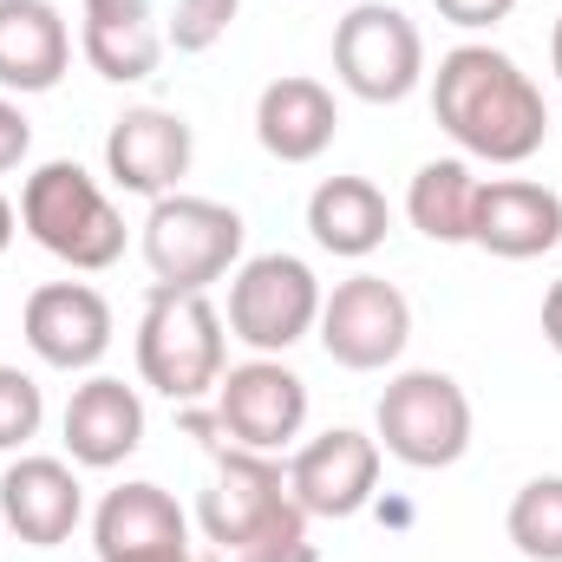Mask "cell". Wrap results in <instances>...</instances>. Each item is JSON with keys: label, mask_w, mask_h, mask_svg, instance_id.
Returning <instances> with one entry per match:
<instances>
[{"label": "cell", "mask_w": 562, "mask_h": 562, "mask_svg": "<svg viewBox=\"0 0 562 562\" xmlns=\"http://www.w3.org/2000/svg\"><path fill=\"white\" fill-rule=\"evenodd\" d=\"M431 119L464 157L530 164L550 138V105L537 79L497 46H451L431 72Z\"/></svg>", "instance_id": "1"}, {"label": "cell", "mask_w": 562, "mask_h": 562, "mask_svg": "<svg viewBox=\"0 0 562 562\" xmlns=\"http://www.w3.org/2000/svg\"><path fill=\"white\" fill-rule=\"evenodd\" d=\"M216 445V477L196 504V524H203V543L216 562H314L307 543V510L294 504L288 491V471H281L269 451H243V445Z\"/></svg>", "instance_id": "2"}, {"label": "cell", "mask_w": 562, "mask_h": 562, "mask_svg": "<svg viewBox=\"0 0 562 562\" xmlns=\"http://www.w3.org/2000/svg\"><path fill=\"white\" fill-rule=\"evenodd\" d=\"M229 321L216 314L210 294L190 288H157L144 301L138 321V373L150 393H164L170 406H196L216 393V380L229 373Z\"/></svg>", "instance_id": "3"}, {"label": "cell", "mask_w": 562, "mask_h": 562, "mask_svg": "<svg viewBox=\"0 0 562 562\" xmlns=\"http://www.w3.org/2000/svg\"><path fill=\"white\" fill-rule=\"evenodd\" d=\"M20 229L79 276H99L125 256V216L112 210L99 177L72 157H53L20 183Z\"/></svg>", "instance_id": "4"}, {"label": "cell", "mask_w": 562, "mask_h": 562, "mask_svg": "<svg viewBox=\"0 0 562 562\" xmlns=\"http://www.w3.org/2000/svg\"><path fill=\"white\" fill-rule=\"evenodd\" d=\"M243 216L216 196H157L144 216V269L157 276V288H190L203 294L210 281H223L243 262Z\"/></svg>", "instance_id": "5"}, {"label": "cell", "mask_w": 562, "mask_h": 562, "mask_svg": "<svg viewBox=\"0 0 562 562\" xmlns=\"http://www.w3.org/2000/svg\"><path fill=\"white\" fill-rule=\"evenodd\" d=\"M380 451L413 464V471H445L471 451V400L451 373L413 367L380 393Z\"/></svg>", "instance_id": "6"}, {"label": "cell", "mask_w": 562, "mask_h": 562, "mask_svg": "<svg viewBox=\"0 0 562 562\" xmlns=\"http://www.w3.org/2000/svg\"><path fill=\"white\" fill-rule=\"evenodd\" d=\"M334 72L353 99L367 105H400L413 99L425 79V40L419 26L386 7V0H360L340 26H334Z\"/></svg>", "instance_id": "7"}, {"label": "cell", "mask_w": 562, "mask_h": 562, "mask_svg": "<svg viewBox=\"0 0 562 562\" xmlns=\"http://www.w3.org/2000/svg\"><path fill=\"white\" fill-rule=\"evenodd\" d=\"M229 340L256 353H288L321 321V281L301 256H249L229 276Z\"/></svg>", "instance_id": "8"}, {"label": "cell", "mask_w": 562, "mask_h": 562, "mask_svg": "<svg viewBox=\"0 0 562 562\" xmlns=\"http://www.w3.org/2000/svg\"><path fill=\"white\" fill-rule=\"evenodd\" d=\"M321 347L347 373H380L406 353L413 340V301L386 276H347L334 294H321Z\"/></svg>", "instance_id": "9"}, {"label": "cell", "mask_w": 562, "mask_h": 562, "mask_svg": "<svg viewBox=\"0 0 562 562\" xmlns=\"http://www.w3.org/2000/svg\"><path fill=\"white\" fill-rule=\"evenodd\" d=\"M210 425L229 445L276 458V451H288L301 438V425H307V380L294 367H281L276 353L243 360V367H229L216 380V413H210Z\"/></svg>", "instance_id": "10"}, {"label": "cell", "mask_w": 562, "mask_h": 562, "mask_svg": "<svg viewBox=\"0 0 562 562\" xmlns=\"http://www.w3.org/2000/svg\"><path fill=\"white\" fill-rule=\"evenodd\" d=\"M20 334H26L33 360H46L59 373H86L112 353V301L92 281H46L26 294Z\"/></svg>", "instance_id": "11"}, {"label": "cell", "mask_w": 562, "mask_h": 562, "mask_svg": "<svg viewBox=\"0 0 562 562\" xmlns=\"http://www.w3.org/2000/svg\"><path fill=\"white\" fill-rule=\"evenodd\" d=\"M380 438L353 431V425H334L321 438H307L288 464V491L307 517H360L380 491Z\"/></svg>", "instance_id": "12"}, {"label": "cell", "mask_w": 562, "mask_h": 562, "mask_svg": "<svg viewBox=\"0 0 562 562\" xmlns=\"http://www.w3.org/2000/svg\"><path fill=\"white\" fill-rule=\"evenodd\" d=\"M471 243L497 262H537L562 243V196L530 177H491L477 183Z\"/></svg>", "instance_id": "13"}, {"label": "cell", "mask_w": 562, "mask_h": 562, "mask_svg": "<svg viewBox=\"0 0 562 562\" xmlns=\"http://www.w3.org/2000/svg\"><path fill=\"white\" fill-rule=\"evenodd\" d=\"M190 157H196V138L177 112L164 105H132L112 132H105V170L119 190L132 196H170L183 177H190Z\"/></svg>", "instance_id": "14"}, {"label": "cell", "mask_w": 562, "mask_h": 562, "mask_svg": "<svg viewBox=\"0 0 562 562\" xmlns=\"http://www.w3.org/2000/svg\"><path fill=\"white\" fill-rule=\"evenodd\" d=\"M86 517V491L72 477L66 458H20L0 471V524L33 543V550H59Z\"/></svg>", "instance_id": "15"}, {"label": "cell", "mask_w": 562, "mask_h": 562, "mask_svg": "<svg viewBox=\"0 0 562 562\" xmlns=\"http://www.w3.org/2000/svg\"><path fill=\"white\" fill-rule=\"evenodd\" d=\"M59 431H66L72 464H86V471H112V464H125V458L144 445V400L125 386V380L92 373L86 386H72Z\"/></svg>", "instance_id": "16"}, {"label": "cell", "mask_w": 562, "mask_h": 562, "mask_svg": "<svg viewBox=\"0 0 562 562\" xmlns=\"http://www.w3.org/2000/svg\"><path fill=\"white\" fill-rule=\"evenodd\" d=\"M340 132V105L321 79L307 72H288V79H269L262 99H256V138L276 164H314Z\"/></svg>", "instance_id": "17"}, {"label": "cell", "mask_w": 562, "mask_h": 562, "mask_svg": "<svg viewBox=\"0 0 562 562\" xmlns=\"http://www.w3.org/2000/svg\"><path fill=\"white\" fill-rule=\"evenodd\" d=\"M72 66V26L53 0H0V86L53 92Z\"/></svg>", "instance_id": "18"}, {"label": "cell", "mask_w": 562, "mask_h": 562, "mask_svg": "<svg viewBox=\"0 0 562 562\" xmlns=\"http://www.w3.org/2000/svg\"><path fill=\"white\" fill-rule=\"evenodd\" d=\"M307 229H314V243H321L327 256L367 262V256L386 243V229H393V203H386V190L367 183V177H327V183H314V196H307Z\"/></svg>", "instance_id": "19"}, {"label": "cell", "mask_w": 562, "mask_h": 562, "mask_svg": "<svg viewBox=\"0 0 562 562\" xmlns=\"http://www.w3.org/2000/svg\"><path fill=\"white\" fill-rule=\"evenodd\" d=\"M92 543H99V562L105 557H150V550H183L190 543V524L177 510V497L164 484H119L105 491L99 517H92Z\"/></svg>", "instance_id": "20"}, {"label": "cell", "mask_w": 562, "mask_h": 562, "mask_svg": "<svg viewBox=\"0 0 562 562\" xmlns=\"http://www.w3.org/2000/svg\"><path fill=\"white\" fill-rule=\"evenodd\" d=\"M471 210H477V177L464 157H431L406 183V216L431 243H471Z\"/></svg>", "instance_id": "21"}, {"label": "cell", "mask_w": 562, "mask_h": 562, "mask_svg": "<svg viewBox=\"0 0 562 562\" xmlns=\"http://www.w3.org/2000/svg\"><path fill=\"white\" fill-rule=\"evenodd\" d=\"M504 530L530 562H562V477H530L510 497Z\"/></svg>", "instance_id": "22"}, {"label": "cell", "mask_w": 562, "mask_h": 562, "mask_svg": "<svg viewBox=\"0 0 562 562\" xmlns=\"http://www.w3.org/2000/svg\"><path fill=\"white\" fill-rule=\"evenodd\" d=\"M40 425H46L40 380L20 367H0V451H20L26 438H40Z\"/></svg>", "instance_id": "23"}, {"label": "cell", "mask_w": 562, "mask_h": 562, "mask_svg": "<svg viewBox=\"0 0 562 562\" xmlns=\"http://www.w3.org/2000/svg\"><path fill=\"white\" fill-rule=\"evenodd\" d=\"M431 7H438V20H451L464 33H484V26H497V20L517 13V0H431Z\"/></svg>", "instance_id": "24"}, {"label": "cell", "mask_w": 562, "mask_h": 562, "mask_svg": "<svg viewBox=\"0 0 562 562\" xmlns=\"http://www.w3.org/2000/svg\"><path fill=\"white\" fill-rule=\"evenodd\" d=\"M26 150H33V125H26V112H20L13 99H0V177L20 170Z\"/></svg>", "instance_id": "25"}, {"label": "cell", "mask_w": 562, "mask_h": 562, "mask_svg": "<svg viewBox=\"0 0 562 562\" xmlns=\"http://www.w3.org/2000/svg\"><path fill=\"white\" fill-rule=\"evenodd\" d=\"M543 340L562 353V281H550V294H543Z\"/></svg>", "instance_id": "26"}, {"label": "cell", "mask_w": 562, "mask_h": 562, "mask_svg": "<svg viewBox=\"0 0 562 562\" xmlns=\"http://www.w3.org/2000/svg\"><path fill=\"white\" fill-rule=\"evenodd\" d=\"M105 562H203V557H190V543H183V550H150V557H105Z\"/></svg>", "instance_id": "27"}, {"label": "cell", "mask_w": 562, "mask_h": 562, "mask_svg": "<svg viewBox=\"0 0 562 562\" xmlns=\"http://www.w3.org/2000/svg\"><path fill=\"white\" fill-rule=\"evenodd\" d=\"M13 229H20V210L0 196V256H7V243H13Z\"/></svg>", "instance_id": "28"}, {"label": "cell", "mask_w": 562, "mask_h": 562, "mask_svg": "<svg viewBox=\"0 0 562 562\" xmlns=\"http://www.w3.org/2000/svg\"><path fill=\"white\" fill-rule=\"evenodd\" d=\"M550 66H557V79H562V20H557V33H550Z\"/></svg>", "instance_id": "29"}, {"label": "cell", "mask_w": 562, "mask_h": 562, "mask_svg": "<svg viewBox=\"0 0 562 562\" xmlns=\"http://www.w3.org/2000/svg\"><path fill=\"white\" fill-rule=\"evenodd\" d=\"M203 562H216V557H203Z\"/></svg>", "instance_id": "30"}]
</instances>
